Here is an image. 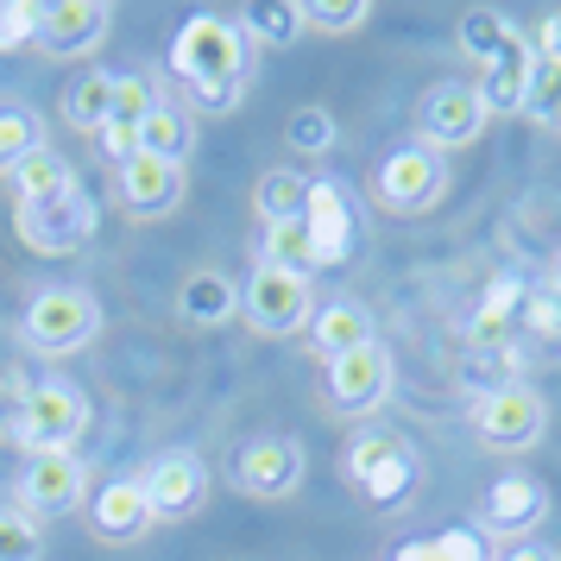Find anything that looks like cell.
I'll return each instance as SVG.
<instances>
[{"instance_id": "obj_1", "label": "cell", "mask_w": 561, "mask_h": 561, "mask_svg": "<svg viewBox=\"0 0 561 561\" xmlns=\"http://www.w3.org/2000/svg\"><path fill=\"white\" fill-rule=\"evenodd\" d=\"M171 77L183 82V95L247 82V32L221 13H190L171 38Z\"/></svg>"}, {"instance_id": "obj_2", "label": "cell", "mask_w": 561, "mask_h": 561, "mask_svg": "<svg viewBox=\"0 0 561 561\" xmlns=\"http://www.w3.org/2000/svg\"><path fill=\"white\" fill-rule=\"evenodd\" d=\"M20 334H26V347L38 354H82L95 334H102V304L82 290V284H51V290H38L20 316Z\"/></svg>"}, {"instance_id": "obj_3", "label": "cell", "mask_w": 561, "mask_h": 561, "mask_svg": "<svg viewBox=\"0 0 561 561\" xmlns=\"http://www.w3.org/2000/svg\"><path fill=\"white\" fill-rule=\"evenodd\" d=\"M82 430H89V398L70 379L32 385L20 398V410H13V442L26 455H70Z\"/></svg>"}, {"instance_id": "obj_4", "label": "cell", "mask_w": 561, "mask_h": 561, "mask_svg": "<svg viewBox=\"0 0 561 561\" xmlns=\"http://www.w3.org/2000/svg\"><path fill=\"white\" fill-rule=\"evenodd\" d=\"M95 221H102V208L89 190H64V196H45V203H20L13 208V233H20V247L38 259H70L82 253L89 240H95Z\"/></svg>"}, {"instance_id": "obj_5", "label": "cell", "mask_w": 561, "mask_h": 561, "mask_svg": "<svg viewBox=\"0 0 561 561\" xmlns=\"http://www.w3.org/2000/svg\"><path fill=\"white\" fill-rule=\"evenodd\" d=\"M341 473H347V485L366 505H379V511L404 505L410 492H416V455H410L404 435H391V430H366L359 442H347Z\"/></svg>"}, {"instance_id": "obj_6", "label": "cell", "mask_w": 561, "mask_h": 561, "mask_svg": "<svg viewBox=\"0 0 561 561\" xmlns=\"http://www.w3.org/2000/svg\"><path fill=\"white\" fill-rule=\"evenodd\" d=\"M473 435L480 448H499V455H524L549 435V404L536 385H492L480 404H473Z\"/></svg>"}, {"instance_id": "obj_7", "label": "cell", "mask_w": 561, "mask_h": 561, "mask_svg": "<svg viewBox=\"0 0 561 561\" xmlns=\"http://www.w3.org/2000/svg\"><path fill=\"white\" fill-rule=\"evenodd\" d=\"M240 316H247V329L253 334H297L309 329V316H316V290H309V278H297V272H278V265H259L253 278H247V290H240Z\"/></svg>"}, {"instance_id": "obj_8", "label": "cell", "mask_w": 561, "mask_h": 561, "mask_svg": "<svg viewBox=\"0 0 561 561\" xmlns=\"http://www.w3.org/2000/svg\"><path fill=\"white\" fill-rule=\"evenodd\" d=\"M139 492H146V505H152L158 524H190V517L208 505L203 455H190V448H164V455H152L146 460V473H139Z\"/></svg>"}, {"instance_id": "obj_9", "label": "cell", "mask_w": 561, "mask_h": 561, "mask_svg": "<svg viewBox=\"0 0 561 561\" xmlns=\"http://www.w3.org/2000/svg\"><path fill=\"white\" fill-rule=\"evenodd\" d=\"M373 190H379V203L391 208V215H423V208H435L442 196H448V164H442L430 146L410 139V146H398V152H385Z\"/></svg>"}, {"instance_id": "obj_10", "label": "cell", "mask_w": 561, "mask_h": 561, "mask_svg": "<svg viewBox=\"0 0 561 561\" xmlns=\"http://www.w3.org/2000/svg\"><path fill=\"white\" fill-rule=\"evenodd\" d=\"M480 133H485V107L473 95V82H435L416 107V146H430L435 158L473 146Z\"/></svg>"}, {"instance_id": "obj_11", "label": "cell", "mask_w": 561, "mask_h": 561, "mask_svg": "<svg viewBox=\"0 0 561 561\" xmlns=\"http://www.w3.org/2000/svg\"><path fill=\"white\" fill-rule=\"evenodd\" d=\"M322 391H329V404L341 410V416H373V410L391 398V354H385L379 341H366L354 354L329 359Z\"/></svg>"}, {"instance_id": "obj_12", "label": "cell", "mask_w": 561, "mask_h": 561, "mask_svg": "<svg viewBox=\"0 0 561 561\" xmlns=\"http://www.w3.org/2000/svg\"><path fill=\"white\" fill-rule=\"evenodd\" d=\"M114 26V7L107 0H57V7H38V26H32V45L45 57H89Z\"/></svg>"}, {"instance_id": "obj_13", "label": "cell", "mask_w": 561, "mask_h": 561, "mask_svg": "<svg viewBox=\"0 0 561 561\" xmlns=\"http://www.w3.org/2000/svg\"><path fill=\"white\" fill-rule=\"evenodd\" d=\"M89 505V467L77 455H32L20 473V511L26 517H64Z\"/></svg>"}, {"instance_id": "obj_14", "label": "cell", "mask_w": 561, "mask_h": 561, "mask_svg": "<svg viewBox=\"0 0 561 561\" xmlns=\"http://www.w3.org/2000/svg\"><path fill=\"white\" fill-rule=\"evenodd\" d=\"M304 448L290 442V435H259L240 448L233 460V485L247 492V499H290L297 485H304Z\"/></svg>"}, {"instance_id": "obj_15", "label": "cell", "mask_w": 561, "mask_h": 561, "mask_svg": "<svg viewBox=\"0 0 561 561\" xmlns=\"http://www.w3.org/2000/svg\"><path fill=\"white\" fill-rule=\"evenodd\" d=\"M304 228H309V240H316V272H329V265H347V259H354V240H359L354 196H347L341 183H309Z\"/></svg>"}, {"instance_id": "obj_16", "label": "cell", "mask_w": 561, "mask_h": 561, "mask_svg": "<svg viewBox=\"0 0 561 561\" xmlns=\"http://www.w3.org/2000/svg\"><path fill=\"white\" fill-rule=\"evenodd\" d=\"M158 517L152 505H146V492H139V480H107L95 499H89V536L95 542H114V549H127V542H139V536H152Z\"/></svg>"}, {"instance_id": "obj_17", "label": "cell", "mask_w": 561, "mask_h": 561, "mask_svg": "<svg viewBox=\"0 0 561 561\" xmlns=\"http://www.w3.org/2000/svg\"><path fill=\"white\" fill-rule=\"evenodd\" d=\"M549 517V485L536 480V473H505V480H492V492H485V505H480V524L492 536H524L536 530Z\"/></svg>"}, {"instance_id": "obj_18", "label": "cell", "mask_w": 561, "mask_h": 561, "mask_svg": "<svg viewBox=\"0 0 561 561\" xmlns=\"http://www.w3.org/2000/svg\"><path fill=\"white\" fill-rule=\"evenodd\" d=\"M183 203V164H164V158H133L121 164V208L139 215V221H164V215H178Z\"/></svg>"}, {"instance_id": "obj_19", "label": "cell", "mask_w": 561, "mask_h": 561, "mask_svg": "<svg viewBox=\"0 0 561 561\" xmlns=\"http://www.w3.org/2000/svg\"><path fill=\"white\" fill-rule=\"evenodd\" d=\"M240 316V284L228 278V272H190V278L178 284V322H190V329H221V322H233Z\"/></svg>"}, {"instance_id": "obj_20", "label": "cell", "mask_w": 561, "mask_h": 561, "mask_svg": "<svg viewBox=\"0 0 561 561\" xmlns=\"http://www.w3.org/2000/svg\"><path fill=\"white\" fill-rule=\"evenodd\" d=\"M366 341H379V334H373L366 304H354V297H329V304L309 316V347H316L322 359L354 354V347H366Z\"/></svg>"}, {"instance_id": "obj_21", "label": "cell", "mask_w": 561, "mask_h": 561, "mask_svg": "<svg viewBox=\"0 0 561 561\" xmlns=\"http://www.w3.org/2000/svg\"><path fill=\"white\" fill-rule=\"evenodd\" d=\"M530 64H536V51L517 38L499 64H485V70H480L473 95H480L485 121H499V114H524V95H530Z\"/></svg>"}, {"instance_id": "obj_22", "label": "cell", "mask_w": 561, "mask_h": 561, "mask_svg": "<svg viewBox=\"0 0 561 561\" xmlns=\"http://www.w3.org/2000/svg\"><path fill=\"white\" fill-rule=\"evenodd\" d=\"M524 304V284L517 278H499L492 284V297H485L480 309H473V322H467V347L473 354H499V347H511V309Z\"/></svg>"}, {"instance_id": "obj_23", "label": "cell", "mask_w": 561, "mask_h": 561, "mask_svg": "<svg viewBox=\"0 0 561 561\" xmlns=\"http://www.w3.org/2000/svg\"><path fill=\"white\" fill-rule=\"evenodd\" d=\"M139 152L164 158V164H190V152H196V121H190L183 107L158 102L152 114H146V127H139Z\"/></svg>"}, {"instance_id": "obj_24", "label": "cell", "mask_w": 561, "mask_h": 561, "mask_svg": "<svg viewBox=\"0 0 561 561\" xmlns=\"http://www.w3.org/2000/svg\"><path fill=\"white\" fill-rule=\"evenodd\" d=\"M13 190H20V203H45V196H64V190H77V171H70V158L51 152V146H38V152H26L13 171Z\"/></svg>"}, {"instance_id": "obj_25", "label": "cell", "mask_w": 561, "mask_h": 561, "mask_svg": "<svg viewBox=\"0 0 561 561\" xmlns=\"http://www.w3.org/2000/svg\"><path fill=\"white\" fill-rule=\"evenodd\" d=\"M517 38H524V32L511 26L505 13H492V7L460 13V57H467V64H480V70H485V64H499Z\"/></svg>"}, {"instance_id": "obj_26", "label": "cell", "mask_w": 561, "mask_h": 561, "mask_svg": "<svg viewBox=\"0 0 561 561\" xmlns=\"http://www.w3.org/2000/svg\"><path fill=\"white\" fill-rule=\"evenodd\" d=\"M107 114H114V77H107V70H82V77L64 89V121L95 139V133L107 127Z\"/></svg>"}, {"instance_id": "obj_27", "label": "cell", "mask_w": 561, "mask_h": 561, "mask_svg": "<svg viewBox=\"0 0 561 561\" xmlns=\"http://www.w3.org/2000/svg\"><path fill=\"white\" fill-rule=\"evenodd\" d=\"M253 208L265 228H278V221H304L309 208V178L304 171H265V178L253 183Z\"/></svg>"}, {"instance_id": "obj_28", "label": "cell", "mask_w": 561, "mask_h": 561, "mask_svg": "<svg viewBox=\"0 0 561 561\" xmlns=\"http://www.w3.org/2000/svg\"><path fill=\"white\" fill-rule=\"evenodd\" d=\"M247 38H259V45H272V51H284V45H297L304 38V0H259V7H247Z\"/></svg>"}, {"instance_id": "obj_29", "label": "cell", "mask_w": 561, "mask_h": 561, "mask_svg": "<svg viewBox=\"0 0 561 561\" xmlns=\"http://www.w3.org/2000/svg\"><path fill=\"white\" fill-rule=\"evenodd\" d=\"M259 265H278V272H297V278H316V240H309L304 221H278L259 240Z\"/></svg>"}, {"instance_id": "obj_30", "label": "cell", "mask_w": 561, "mask_h": 561, "mask_svg": "<svg viewBox=\"0 0 561 561\" xmlns=\"http://www.w3.org/2000/svg\"><path fill=\"white\" fill-rule=\"evenodd\" d=\"M38 146H45V121L26 102H0V171H13Z\"/></svg>"}, {"instance_id": "obj_31", "label": "cell", "mask_w": 561, "mask_h": 561, "mask_svg": "<svg viewBox=\"0 0 561 561\" xmlns=\"http://www.w3.org/2000/svg\"><path fill=\"white\" fill-rule=\"evenodd\" d=\"M334 139H341V127H334L329 107H297V114L284 121V146H290V152L322 158V152H334Z\"/></svg>"}, {"instance_id": "obj_32", "label": "cell", "mask_w": 561, "mask_h": 561, "mask_svg": "<svg viewBox=\"0 0 561 561\" xmlns=\"http://www.w3.org/2000/svg\"><path fill=\"white\" fill-rule=\"evenodd\" d=\"M524 114L536 127H561V64L536 57L530 64V95H524Z\"/></svg>"}, {"instance_id": "obj_33", "label": "cell", "mask_w": 561, "mask_h": 561, "mask_svg": "<svg viewBox=\"0 0 561 561\" xmlns=\"http://www.w3.org/2000/svg\"><path fill=\"white\" fill-rule=\"evenodd\" d=\"M366 20H373V7H366V0H304V26L309 32H329V38L359 32Z\"/></svg>"}, {"instance_id": "obj_34", "label": "cell", "mask_w": 561, "mask_h": 561, "mask_svg": "<svg viewBox=\"0 0 561 561\" xmlns=\"http://www.w3.org/2000/svg\"><path fill=\"white\" fill-rule=\"evenodd\" d=\"M0 561H45V530L26 511H0Z\"/></svg>"}, {"instance_id": "obj_35", "label": "cell", "mask_w": 561, "mask_h": 561, "mask_svg": "<svg viewBox=\"0 0 561 561\" xmlns=\"http://www.w3.org/2000/svg\"><path fill=\"white\" fill-rule=\"evenodd\" d=\"M158 107V89L152 77H114V127H146V114Z\"/></svg>"}, {"instance_id": "obj_36", "label": "cell", "mask_w": 561, "mask_h": 561, "mask_svg": "<svg viewBox=\"0 0 561 561\" xmlns=\"http://www.w3.org/2000/svg\"><path fill=\"white\" fill-rule=\"evenodd\" d=\"M524 329H530L536 341H549V347H556V341H561V297H556V290H549V284H542V290H530V297H524Z\"/></svg>"}, {"instance_id": "obj_37", "label": "cell", "mask_w": 561, "mask_h": 561, "mask_svg": "<svg viewBox=\"0 0 561 561\" xmlns=\"http://www.w3.org/2000/svg\"><path fill=\"white\" fill-rule=\"evenodd\" d=\"M32 26H38V7L32 0H0V51L32 45Z\"/></svg>"}, {"instance_id": "obj_38", "label": "cell", "mask_w": 561, "mask_h": 561, "mask_svg": "<svg viewBox=\"0 0 561 561\" xmlns=\"http://www.w3.org/2000/svg\"><path fill=\"white\" fill-rule=\"evenodd\" d=\"M435 549V561H485V542H480V530H442L430 542Z\"/></svg>"}, {"instance_id": "obj_39", "label": "cell", "mask_w": 561, "mask_h": 561, "mask_svg": "<svg viewBox=\"0 0 561 561\" xmlns=\"http://www.w3.org/2000/svg\"><path fill=\"white\" fill-rule=\"evenodd\" d=\"M240 102H247V82H233V89H190V107H196V114H208V121L233 114Z\"/></svg>"}, {"instance_id": "obj_40", "label": "cell", "mask_w": 561, "mask_h": 561, "mask_svg": "<svg viewBox=\"0 0 561 561\" xmlns=\"http://www.w3.org/2000/svg\"><path fill=\"white\" fill-rule=\"evenodd\" d=\"M536 57L561 64V7L556 13H542V26H536Z\"/></svg>"}, {"instance_id": "obj_41", "label": "cell", "mask_w": 561, "mask_h": 561, "mask_svg": "<svg viewBox=\"0 0 561 561\" xmlns=\"http://www.w3.org/2000/svg\"><path fill=\"white\" fill-rule=\"evenodd\" d=\"M499 561H561V556H556V549H542V542H511Z\"/></svg>"}, {"instance_id": "obj_42", "label": "cell", "mask_w": 561, "mask_h": 561, "mask_svg": "<svg viewBox=\"0 0 561 561\" xmlns=\"http://www.w3.org/2000/svg\"><path fill=\"white\" fill-rule=\"evenodd\" d=\"M391 561H435V549H430V542H404Z\"/></svg>"}, {"instance_id": "obj_43", "label": "cell", "mask_w": 561, "mask_h": 561, "mask_svg": "<svg viewBox=\"0 0 561 561\" xmlns=\"http://www.w3.org/2000/svg\"><path fill=\"white\" fill-rule=\"evenodd\" d=\"M549 290L561 297V253H556V265H549Z\"/></svg>"}]
</instances>
